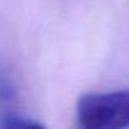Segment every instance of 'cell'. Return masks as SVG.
I'll use <instances>...</instances> for the list:
<instances>
[{
  "mask_svg": "<svg viewBox=\"0 0 129 129\" xmlns=\"http://www.w3.org/2000/svg\"><path fill=\"white\" fill-rule=\"evenodd\" d=\"M77 124L82 129L129 127V90L83 95L77 103Z\"/></svg>",
  "mask_w": 129,
  "mask_h": 129,
  "instance_id": "1",
  "label": "cell"
}]
</instances>
